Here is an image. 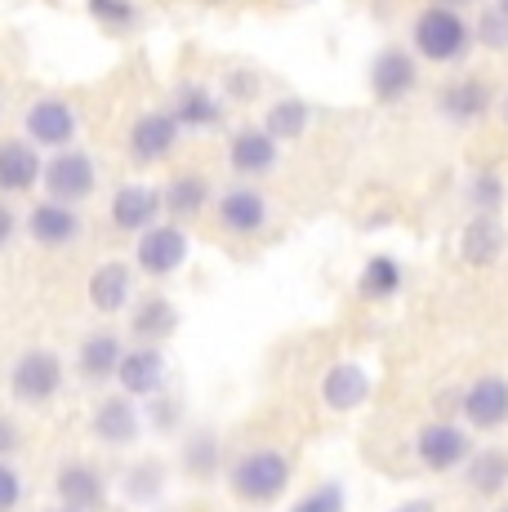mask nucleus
<instances>
[{
	"label": "nucleus",
	"mask_w": 508,
	"mask_h": 512,
	"mask_svg": "<svg viewBox=\"0 0 508 512\" xmlns=\"http://www.w3.org/2000/svg\"><path fill=\"white\" fill-rule=\"evenodd\" d=\"M228 486L241 504H272V499H281L290 486V455L277 446L241 450L228 468Z\"/></svg>",
	"instance_id": "1"
},
{
	"label": "nucleus",
	"mask_w": 508,
	"mask_h": 512,
	"mask_svg": "<svg viewBox=\"0 0 508 512\" xmlns=\"http://www.w3.org/2000/svg\"><path fill=\"white\" fill-rule=\"evenodd\" d=\"M410 36H415V54L437 67L464 63L468 45H473V27H468V18L451 5H428L424 14H415Z\"/></svg>",
	"instance_id": "2"
},
{
	"label": "nucleus",
	"mask_w": 508,
	"mask_h": 512,
	"mask_svg": "<svg viewBox=\"0 0 508 512\" xmlns=\"http://www.w3.org/2000/svg\"><path fill=\"white\" fill-rule=\"evenodd\" d=\"M58 388H63V361L50 348H27L9 370V392L23 406H45L58 397Z\"/></svg>",
	"instance_id": "3"
},
{
	"label": "nucleus",
	"mask_w": 508,
	"mask_h": 512,
	"mask_svg": "<svg viewBox=\"0 0 508 512\" xmlns=\"http://www.w3.org/2000/svg\"><path fill=\"white\" fill-rule=\"evenodd\" d=\"M415 455L428 472H451V468H464L468 459H473V441H468V432L459 428L455 419H433L419 428Z\"/></svg>",
	"instance_id": "4"
},
{
	"label": "nucleus",
	"mask_w": 508,
	"mask_h": 512,
	"mask_svg": "<svg viewBox=\"0 0 508 512\" xmlns=\"http://www.w3.org/2000/svg\"><path fill=\"white\" fill-rule=\"evenodd\" d=\"M134 259H139V272H148L152 281L174 277V272L188 263V232H183L179 223H156V228L139 236Z\"/></svg>",
	"instance_id": "5"
},
{
	"label": "nucleus",
	"mask_w": 508,
	"mask_h": 512,
	"mask_svg": "<svg viewBox=\"0 0 508 512\" xmlns=\"http://www.w3.org/2000/svg\"><path fill=\"white\" fill-rule=\"evenodd\" d=\"M41 183H45V192H50V201L76 205V201H85V196L94 192V161L85 152L63 147V152H54L50 161H45Z\"/></svg>",
	"instance_id": "6"
},
{
	"label": "nucleus",
	"mask_w": 508,
	"mask_h": 512,
	"mask_svg": "<svg viewBox=\"0 0 508 512\" xmlns=\"http://www.w3.org/2000/svg\"><path fill=\"white\" fill-rule=\"evenodd\" d=\"M415 85H419V58L397 45L379 49L375 63H370V94L379 103H402V98L415 94Z\"/></svg>",
	"instance_id": "7"
},
{
	"label": "nucleus",
	"mask_w": 508,
	"mask_h": 512,
	"mask_svg": "<svg viewBox=\"0 0 508 512\" xmlns=\"http://www.w3.org/2000/svg\"><path fill=\"white\" fill-rule=\"evenodd\" d=\"M54 490L63 499V508L72 512H103L107 508V477L85 459H67L54 477Z\"/></svg>",
	"instance_id": "8"
},
{
	"label": "nucleus",
	"mask_w": 508,
	"mask_h": 512,
	"mask_svg": "<svg viewBox=\"0 0 508 512\" xmlns=\"http://www.w3.org/2000/svg\"><path fill=\"white\" fill-rule=\"evenodd\" d=\"M459 415L473 423L477 432L504 428V423H508V379H504V374H482L477 383H468Z\"/></svg>",
	"instance_id": "9"
},
{
	"label": "nucleus",
	"mask_w": 508,
	"mask_h": 512,
	"mask_svg": "<svg viewBox=\"0 0 508 512\" xmlns=\"http://www.w3.org/2000/svg\"><path fill=\"white\" fill-rule=\"evenodd\" d=\"M165 379H170V370H165V357L161 348H125L121 357V370H116V383H121L125 397H139V401H152L165 392Z\"/></svg>",
	"instance_id": "10"
},
{
	"label": "nucleus",
	"mask_w": 508,
	"mask_h": 512,
	"mask_svg": "<svg viewBox=\"0 0 508 512\" xmlns=\"http://www.w3.org/2000/svg\"><path fill=\"white\" fill-rule=\"evenodd\" d=\"M90 432L103 441V446H116V450L134 446L143 432V415H139V406H134V397H125V392L103 397L90 415Z\"/></svg>",
	"instance_id": "11"
},
{
	"label": "nucleus",
	"mask_w": 508,
	"mask_h": 512,
	"mask_svg": "<svg viewBox=\"0 0 508 512\" xmlns=\"http://www.w3.org/2000/svg\"><path fill=\"white\" fill-rule=\"evenodd\" d=\"M23 130H27V143L63 152V147L76 139V112L67 98H41V103L27 107Z\"/></svg>",
	"instance_id": "12"
},
{
	"label": "nucleus",
	"mask_w": 508,
	"mask_h": 512,
	"mask_svg": "<svg viewBox=\"0 0 508 512\" xmlns=\"http://www.w3.org/2000/svg\"><path fill=\"white\" fill-rule=\"evenodd\" d=\"M161 210H165V192H156L148 183H125V187H116V196H112V223L121 232L143 236L148 228H156Z\"/></svg>",
	"instance_id": "13"
},
{
	"label": "nucleus",
	"mask_w": 508,
	"mask_h": 512,
	"mask_svg": "<svg viewBox=\"0 0 508 512\" xmlns=\"http://www.w3.org/2000/svg\"><path fill=\"white\" fill-rule=\"evenodd\" d=\"M179 134H183V125L170 112H143L130 130V156L139 165L165 161L174 152V143H179Z\"/></svg>",
	"instance_id": "14"
},
{
	"label": "nucleus",
	"mask_w": 508,
	"mask_h": 512,
	"mask_svg": "<svg viewBox=\"0 0 508 512\" xmlns=\"http://www.w3.org/2000/svg\"><path fill=\"white\" fill-rule=\"evenodd\" d=\"M491 103H495V94H491V85H486L482 76H459V81H451L442 94H437V112H442L446 121H455V125L482 121V116L491 112Z\"/></svg>",
	"instance_id": "15"
},
{
	"label": "nucleus",
	"mask_w": 508,
	"mask_h": 512,
	"mask_svg": "<svg viewBox=\"0 0 508 512\" xmlns=\"http://www.w3.org/2000/svg\"><path fill=\"white\" fill-rule=\"evenodd\" d=\"M27 232H32L36 245L45 250H63L81 236V214L72 205H58V201H41L32 214H27Z\"/></svg>",
	"instance_id": "16"
},
{
	"label": "nucleus",
	"mask_w": 508,
	"mask_h": 512,
	"mask_svg": "<svg viewBox=\"0 0 508 512\" xmlns=\"http://www.w3.org/2000/svg\"><path fill=\"white\" fill-rule=\"evenodd\" d=\"M45 174V161L36 156V143L0 139V192H32Z\"/></svg>",
	"instance_id": "17"
},
{
	"label": "nucleus",
	"mask_w": 508,
	"mask_h": 512,
	"mask_svg": "<svg viewBox=\"0 0 508 512\" xmlns=\"http://www.w3.org/2000/svg\"><path fill=\"white\" fill-rule=\"evenodd\" d=\"M219 223H223V232H232V236L263 232V223H268V201H263V192H254V187H228V192L219 196Z\"/></svg>",
	"instance_id": "18"
},
{
	"label": "nucleus",
	"mask_w": 508,
	"mask_h": 512,
	"mask_svg": "<svg viewBox=\"0 0 508 512\" xmlns=\"http://www.w3.org/2000/svg\"><path fill=\"white\" fill-rule=\"evenodd\" d=\"M504 245H508V236L495 214H473V219L464 223V232H459V254H464V263H473V268H491L504 254Z\"/></svg>",
	"instance_id": "19"
},
{
	"label": "nucleus",
	"mask_w": 508,
	"mask_h": 512,
	"mask_svg": "<svg viewBox=\"0 0 508 512\" xmlns=\"http://www.w3.org/2000/svg\"><path fill=\"white\" fill-rule=\"evenodd\" d=\"M228 165L237 174H246V179H259V174H268L272 165H277V139H272L268 130H237L228 143Z\"/></svg>",
	"instance_id": "20"
},
{
	"label": "nucleus",
	"mask_w": 508,
	"mask_h": 512,
	"mask_svg": "<svg viewBox=\"0 0 508 512\" xmlns=\"http://www.w3.org/2000/svg\"><path fill=\"white\" fill-rule=\"evenodd\" d=\"M174 330H179V308H174L165 294H148V299H139V308L130 312V334L143 348L165 343Z\"/></svg>",
	"instance_id": "21"
},
{
	"label": "nucleus",
	"mask_w": 508,
	"mask_h": 512,
	"mask_svg": "<svg viewBox=\"0 0 508 512\" xmlns=\"http://www.w3.org/2000/svg\"><path fill=\"white\" fill-rule=\"evenodd\" d=\"M121 357H125L121 334L99 330L81 343V352H76V370H81L85 383H107V379H116V370H121Z\"/></svg>",
	"instance_id": "22"
},
{
	"label": "nucleus",
	"mask_w": 508,
	"mask_h": 512,
	"mask_svg": "<svg viewBox=\"0 0 508 512\" xmlns=\"http://www.w3.org/2000/svg\"><path fill=\"white\" fill-rule=\"evenodd\" d=\"M370 397V374L357 366V361H339V366L326 370L321 379V401L330 410H357L361 401Z\"/></svg>",
	"instance_id": "23"
},
{
	"label": "nucleus",
	"mask_w": 508,
	"mask_h": 512,
	"mask_svg": "<svg viewBox=\"0 0 508 512\" xmlns=\"http://www.w3.org/2000/svg\"><path fill=\"white\" fill-rule=\"evenodd\" d=\"M130 290H134V272L125 263H99L90 277V303L112 317V312H125L130 308Z\"/></svg>",
	"instance_id": "24"
},
{
	"label": "nucleus",
	"mask_w": 508,
	"mask_h": 512,
	"mask_svg": "<svg viewBox=\"0 0 508 512\" xmlns=\"http://www.w3.org/2000/svg\"><path fill=\"white\" fill-rule=\"evenodd\" d=\"M170 116L183 130H210V125L223 121V103L205 90V85H179L174 103H170Z\"/></svg>",
	"instance_id": "25"
},
{
	"label": "nucleus",
	"mask_w": 508,
	"mask_h": 512,
	"mask_svg": "<svg viewBox=\"0 0 508 512\" xmlns=\"http://www.w3.org/2000/svg\"><path fill=\"white\" fill-rule=\"evenodd\" d=\"M464 481H468V490H473V495L495 499L508 486V450L504 446L473 450V459L464 464Z\"/></svg>",
	"instance_id": "26"
},
{
	"label": "nucleus",
	"mask_w": 508,
	"mask_h": 512,
	"mask_svg": "<svg viewBox=\"0 0 508 512\" xmlns=\"http://www.w3.org/2000/svg\"><path fill=\"white\" fill-rule=\"evenodd\" d=\"M402 281H406L402 263H397L393 254H375V259H366V268H361L357 294L361 299H370V303H384V299H393V294L402 290Z\"/></svg>",
	"instance_id": "27"
},
{
	"label": "nucleus",
	"mask_w": 508,
	"mask_h": 512,
	"mask_svg": "<svg viewBox=\"0 0 508 512\" xmlns=\"http://www.w3.org/2000/svg\"><path fill=\"white\" fill-rule=\"evenodd\" d=\"M219 464H223L219 437H214L210 428L188 432V441H183V450H179V468L188 472V477H197V481H210L214 472H219Z\"/></svg>",
	"instance_id": "28"
},
{
	"label": "nucleus",
	"mask_w": 508,
	"mask_h": 512,
	"mask_svg": "<svg viewBox=\"0 0 508 512\" xmlns=\"http://www.w3.org/2000/svg\"><path fill=\"white\" fill-rule=\"evenodd\" d=\"M205 201H210V183H205L201 174H174V179L165 183V210L174 214V223L197 219L205 210Z\"/></svg>",
	"instance_id": "29"
},
{
	"label": "nucleus",
	"mask_w": 508,
	"mask_h": 512,
	"mask_svg": "<svg viewBox=\"0 0 508 512\" xmlns=\"http://www.w3.org/2000/svg\"><path fill=\"white\" fill-rule=\"evenodd\" d=\"M308 121H312V107L304 98H277V103L268 107V116H263V130L281 143V139H299V134L308 130Z\"/></svg>",
	"instance_id": "30"
},
{
	"label": "nucleus",
	"mask_w": 508,
	"mask_h": 512,
	"mask_svg": "<svg viewBox=\"0 0 508 512\" xmlns=\"http://www.w3.org/2000/svg\"><path fill=\"white\" fill-rule=\"evenodd\" d=\"M121 490L130 504H156L165 490V464L161 459H139V464L121 477Z\"/></svg>",
	"instance_id": "31"
},
{
	"label": "nucleus",
	"mask_w": 508,
	"mask_h": 512,
	"mask_svg": "<svg viewBox=\"0 0 508 512\" xmlns=\"http://www.w3.org/2000/svg\"><path fill=\"white\" fill-rule=\"evenodd\" d=\"M85 9H90L94 14V23H103L107 32H134V27H139V5H134V0H85Z\"/></svg>",
	"instance_id": "32"
},
{
	"label": "nucleus",
	"mask_w": 508,
	"mask_h": 512,
	"mask_svg": "<svg viewBox=\"0 0 508 512\" xmlns=\"http://www.w3.org/2000/svg\"><path fill=\"white\" fill-rule=\"evenodd\" d=\"M468 205H473L477 214H495L504 205V179L491 165H482V170L468 179Z\"/></svg>",
	"instance_id": "33"
},
{
	"label": "nucleus",
	"mask_w": 508,
	"mask_h": 512,
	"mask_svg": "<svg viewBox=\"0 0 508 512\" xmlns=\"http://www.w3.org/2000/svg\"><path fill=\"white\" fill-rule=\"evenodd\" d=\"M348 508V495L339 481H321V486H312L308 495H299L290 512H344Z\"/></svg>",
	"instance_id": "34"
},
{
	"label": "nucleus",
	"mask_w": 508,
	"mask_h": 512,
	"mask_svg": "<svg viewBox=\"0 0 508 512\" xmlns=\"http://www.w3.org/2000/svg\"><path fill=\"white\" fill-rule=\"evenodd\" d=\"M477 45L508 49V14L500 5H486L482 14H477Z\"/></svg>",
	"instance_id": "35"
},
{
	"label": "nucleus",
	"mask_w": 508,
	"mask_h": 512,
	"mask_svg": "<svg viewBox=\"0 0 508 512\" xmlns=\"http://www.w3.org/2000/svg\"><path fill=\"white\" fill-rule=\"evenodd\" d=\"M148 423L156 432H174L183 423V401L170 397V392H161V397L148 401Z\"/></svg>",
	"instance_id": "36"
},
{
	"label": "nucleus",
	"mask_w": 508,
	"mask_h": 512,
	"mask_svg": "<svg viewBox=\"0 0 508 512\" xmlns=\"http://www.w3.org/2000/svg\"><path fill=\"white\" fill-rule=\"evenodd\" d=\"M23 504V477L9 464H0V512H14Z\"/></svg>",
	"instance_id": "37"
},
{
	"label": "nucleus",
	"mask_w": 508,
	"mask_h": 512,
	"mask_svg": "<svg viewBox=\"0 0 508 512\" xmlns=\"http://www.w3.org/2000/svg\"><path fill=\"white\" fill-rule=\"evenodd\" d=\"M228 94L237 98V103H250V98L259 94V76L246 72V67H232L228 72Z\"/></svg>",
	"instance_id": "38"
},
{
	"label": "nucleus",
	"mask_w": 508,
	"mask_h": 512,
	"mask_svg": "<svg viewBox=\"0 0 508 512\" xmlns=\"http://www.w3.org/2000/svg\"><path fill=\"white\" fill-rule=\"evenodd\" d=\"M23 446V432H18V423L9 419V415H0V464H5L14 450Z\"/></svg>",
	"instance_id": "39"
},
{
	"label": "nucleus",
	"mask_w": 508,
	"mask_h": 512,
	"mask_svg": "<svg viewBox=\"0 0 508 512\" xmlns=\"http://www.w3.org/2000/svg\"><path fill=\"white\" fill-rule=\"evenodd\" d=\"M18 236V219H14V210H9L5 201H0V250H5L9 241Z\"/></svg>",
	"instance_id": "40"
},
{
	"label": "nucleus",
	"mask_w": 508,
	"mask_h": 512,
	"mask_svg": "<svg viewBox=\"0 0 508 512\" xmlns=\"http://www.w3.org/2000/svg\"><path fill=\"white\" fill-rule=\"evenodd\" d=\"M393 512H433V499H406V504H397Z\"/></svg>",
	"instance_id": "41"
},
{
	"label": "nucleus",
	"mask_w": 508,
	"mask_h": 512,
	"mask_svg": "<svg viewBox=\"0 0 508 512\" xmlns=\"http://www.w3.org/2000/svg\"><path fill=\"white\" fill-rule=\"evenodd\" d=\"M437 5H451V9H459V5H468V0H437Z\"/></svg>",
	"instance_id": "42"
},
{
	"label": "nucleus",
	"mask_w": 508,
	"mask_h": 512,
	"mask_svg": "<svg viewBox=\"0 0 508 512\" xmlns=\"http://www.w3.org/2000/svg\"><path fill=\"white\" fill-rule=\"evenodd\" d=\"M495 5H500V9H504V14H508V0H495Z\"/></svg>",
	"instance_id": "43"
},
{
	"label": "nucleus",
	"mask_w": 508,
	"mask_h": 512,
	"mask_svg": "<svg viewBox=\"0 0 508 512\" xmlns=\"http://www.w3.org/2000/svg\"><path fill=\"white\" fill-rule=\"evenodd\" d=\"M504 121H508V98H504Z\"/></svg>",
	"instance_id": "44"
},
{
	"label": "nucleus",
	"mask_w": 508,
	"mask_h": 512,
	"mask_svg": "<svg viewBox=\"0 0 508 512\" xmlns=\"http://www.w3.org/2000/svg\"><path fill=\"white\" fill-rule=\"evenodd\" d=\"M54 512H72V508H54Z\"/></svg>",
	"instance_id": "45"
},
{
	"label": "nucleus",
	"mask_w": 508,
	"mask_h": 512,
	"mask_svg": "<svg viewBox=\"0 0 508 512\" xmlns=\"http://www.w3.org/2000/svg\"><path fill=\"white\" fill-rule=\"evenodd\" d=\"M495 512H508V508H495Z\"/></svg>",
	"instance_id": "46"
}]
</instances>
